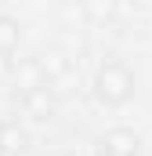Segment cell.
<instances>
[{"label":"cell","mask_w":152,"mask_h":156,"mask_svg":"<svg viewBox=\"0 0 152 156\" xmlns=\"http://www.w3.org/2000/svg\"><path fill=\"white\" fill-rule=\"evenodd\" d=\"M94 98L102 102V105H127L130 98H134V73L123 66V62H105V66H98V73H94Z\"/></svg>","instance_id":"obj_1"},{"label":"cell","mask_w":152,"mask_h":156,"mask_svg":"<svg viewBox=\"0 0 152 156\" xmlns=\"http://www.w3.org/2000/svg\"><path fill=\"white\" fill-rule=\"evenodd\" d=\"M98 149H109V153H116V156H138L141 153V138H138L130 127H112V131L102 134Z\"/></svg>","instance_id":"obj_2"},{"label":"cell","mask_w":152,"mask_h":156,"mask_svg":"<svg viewBox=\"0 0 152 156\" xmlns=\"http://www.w3.org/2000/svg\"><path fill=\"white\" fill-rule=\"evenodd\" d=\"M0 153H4V123H0Z\"/></svg>","instance_id":"obj_7"},{"label":"cell","mask_w":152,"mask_h":156,"mask_svg":"<svg viewBox=\"0 0 152 156\" xmlns=\"http://www.w3.org/2000/svg\"><path fill=\"white\" fill-rule=\"evenodd\" d=\"M98 156H116V153H109V149H98Z\"/></svg>","instance_id":"obj_8"},{"label":"cell","mask_w":152,"mask_h":156,"mask_svg":"<svg viewBox=\"0 0 152 156\" xmlns=\"http://www.w3.org/2000/svg\"><path fill=\"white\" fill-rule=\"evenodd\" d=\"M18 40H22V29H18V22L11 18V15H0V55H15V47H18Z\"/></svg>","instance_id":"obj_4"},{"label":"cell","mask_w":152,"mask_h":156,"mask_svg":"<svg viewBox=\"0 0 152 156\" xmlns=\"http://www.w3.org/2000/svg\"><path fill=\"white\" fill-rule=\"evenodd\" d=\"M29 149V134L15 123H4V153H22Z\"/></svg>","instance_id":"obj_5"},{"label":"cell","mask_w":152,"mask_h":156,"mask_svg":"<svg viewBox=\"0 0 152 156\" xmlns=\"http://www.w3.org/2000/svg\"><path fill=\"white\" fill-rule=\"evenodd\" d=\"M22 105H26V113L29 116H36V120H47L51 116V94H47V83H40V87H33V91H26L22 94Z\"/></svg>","instance_id":"obj_3"},{"label":"cell","mask_w":152,"mask_h":156,"mask_svg":"<svg viewBox=\"0 0 152 156\" xmlns=\"http://www.w3.org/2000/svg\"><path fill=\"white\" fill-rule=\"evenodd\" d=\"M7 73V55H0V76Z\"/></svg>","instance_id":"obj_6"}]
</instances>
